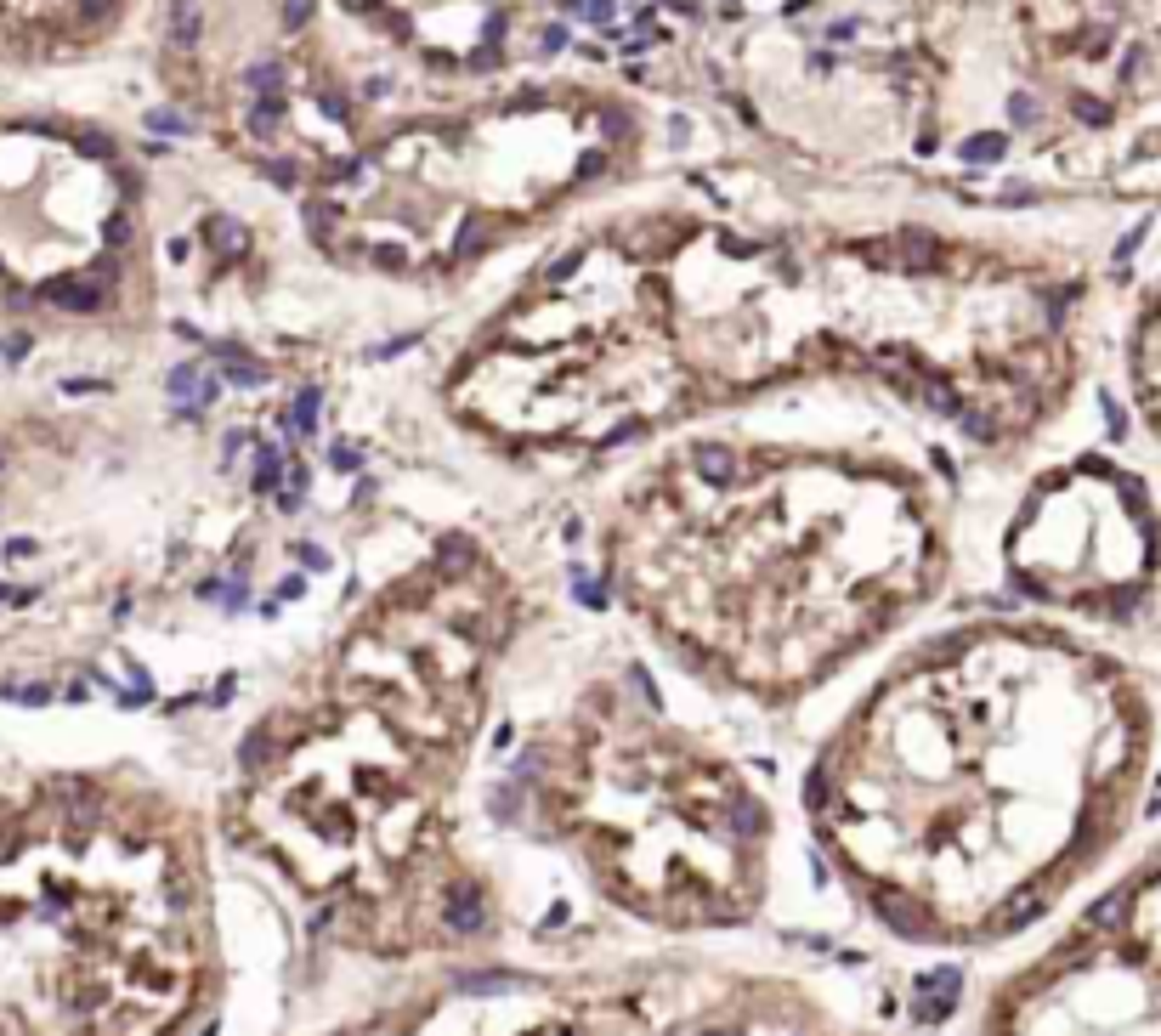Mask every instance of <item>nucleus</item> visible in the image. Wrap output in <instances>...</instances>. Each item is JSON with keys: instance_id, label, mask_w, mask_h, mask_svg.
Returning <instances> with one entry per match:
<instances>
[{"instance_id": "f257e3e1", "label": "nucleus", "mask_w": 1161, "mask_h": 1036, "mask_svg": "<svg viewBox=\"0 0 1161 1036\" xmlns=\"http://www.w3.org/2000/svg\"><path fill=\"white\" fill-rule=\"evenodd\" d=\"M91 0H0V51H23L62 29H91Z\"/></svg>"}, {"instance_id": "f03ea898", "label": "nucleus", "mask_w": 1161, "mask_h": 1036, "mask_svg": "<svg viewBox=\"0 0 1161 1036\" xmlns=\"http://www.w3.org/2000/svg\"><path fill=\"white\" fill-rule=\"evenodd\" d=\"M442 918H448L454 935H482V929H488V906H482V890H476V883H448Z\"/></svg>"}, {"instance_id": "423d86ee", "label": "nucleus", "mask_w": 1161, "mask_h": 1036, "mask_svg": "<svg viewBox=\"0 0 1161 1036\" xmlns=\"http://www.w3.org/2000/svg\"><path fill=\"white\" fill-rule=\"evenodd\" d=\"M1043 906H1048L1043 890H1020L1015 901H1008V912H1003V935H1015V929H1025L1031 918H1043Z\"/></svg>"}, {"instance_id": "9b49d317", "label": "nucleus", "mask_w": 1161, "mask_h": 1036, "mask_svg": "<svg viewBox=\"0 0 1161 1036\" xmlns=\"http://www.w3.org/2000/svg\"><path fill=\"white\" fill-rule=\"evenodd\" d=\"M1138 374H1145V397L1161 408V334L1145 341V357H1138Z\"/></svg>"}, {"instance_id": "393cba45", "label": "nucleus", "mask_w": 1161, "mask_h": 1036, "mask_svg": "<svg viewBox=\"0 0 1161 1036\" xmlns=\"http://www.w3.org/2000/svg\"><path fill=\"white\" fill-rule=\"evenodd\" d=\"M1008 108H1015V125H1031V97H1025V91L1008 102Z\"/></svg>"}, {"instance_id": "4468645a", "label": "nucleus", "mask_w": 1161, "mask_h": 1036, "mask_svg": "<svg viewBox=\"0 0 1161 1036\" xmlns=\"http://www.w3.org/2000/svg\"><path fill=\"white\" fill-rule=\"evenodd\" d=\"M731 827L743 833V838H754L759 827H765V816H759V805H754V798H736V805H731Z\"/></svg>"}, {"instance_id": "a211bd4d", "label": "nucleus", "mask_w": 1161, "mask_h": 1036, "mask_svg": "<svg viewBox=\"0 0 1161 1036\" xmlns=\"http://www.w3.org/2000/svg\"><path fill=\"white\" fill-rule=\"evenodd\" d=\"M952 1003H958V997H918L913 1013H918V1025H941L946 1013H952Z\"/></svg>"}, {"instance_id": "bb28decb", "label": "nucleus", "mask_w": 1161, "mask_h": 1036, "mask_svg": "<svg viewBox=\"0 0 1161 1036\" xmlns=\"http://www.w3.org/2000/svg\"><path fill=\"white\" fill-rule=\"evenodd\" d=\"M346 6H351V12H369V17H379V12H386L379 0H346Z\"/></svg>"}, {"instance_id": "ddd939ff", "label": "nucleus", "mask_w": 1161, "mask_h": 1036, "mask_svg": "<svg viewBox=\"0 0 1161 1036\" xmlns=\"http://www.w3.org/2000/svg\"><path fill=\"white\" fill-rule=\"evenodd\" d=\"M199 379H204V369H199V363H182V369H171V397H193V403H199V391H204Z\"/></svg>"}, {"instance_id": "6e6552de", "label": "nucleus", "mask_w": 1161, "mask_h": 1036, "mask_svg": "<svg viewBox=\"0 0 1161 1036\" xmlns=\"http://www.w3.org/2000/svg\"><path fill=\"white\" fill-rule=\"evenodd\" d=\"M913 991H918V997H958L963 975H958V968H923V975L913 980Z\"/></svg>"}, {"instance_id": "dca6fc26", "label": "nucleus", "mask_w": 1161, "mask_h": 1036, "mask_svg": "<svg viewBox=\"0 0 1161 1036\" xmlns=\"http://www.w3.org/2000/svg\"><path fill=\"white\" fill-rule=\"evenodd\" d=\"M278 119H284V102H278V97H261L256 108H249V131L261 136V131H272V125H278Z\"/></svg>"}, {"instance_id": "20e7f679", "label": "nucleus", "mask_w": 1161, "mask_h": 1036, "mask_svg": "<svg viewBox=\"0 0 1161 1036\" xmlns=\"http://www.w3.org/2000/svg\"><path fill=\"white\" fill-rule=\"evenodd\" d=\"M1128 912H1133V890H1110L1105 901L1088 906V929L1093 935H1116V929H1128Z\"/></svg>"}, {"instance_id": "7ed1b4c3", "label": "nucleus", "mask_w": 1161, "mask_h": 1036, "mask_svg": "<svg viewBox=\"0 0 1161 1036\" xmlns=\"http://www.w3.org/2000/svg\"><path fill=\"white\" fill-rule=\"evenodd\" d=\"M873 906H878V918L895 929V935H906V940H918V935H929L923 929V912L906 895H895V890H873Z\"/></svg>"}, {"instance_id": "aec40b11", "label": "nucleus", "mask_w": 1161, "mask_h": 1036, "mask_svg": "<svg viewBox=\"0 0 1161 1036\" xmlns=\"http://www.w3.org/2000/svg\"><path fill=\"white\" fill-rule=\"evenodd\" d=\"M334 216H341V210H334V204H306V232H318V238H329Z\"/></svg>"}, {"instance_id": "4be33fe9", "label": "nucleus", "mask_w": 1161, "mask_h": 1036, "mask_svg": "<svg viewBox=\"0 0 1161 1036\" xmlns=\"http://www.w3.org/2000/svg\"><path fill=\"white\" fill-rule=\"evenodd\" d=\"M306 17H312V0H284V23L289 29H301Z\"/></svg>"}, {"instance_id": "2eb2a0df", "label": "nucleus", "mask_w": 1161, "mask_h": 1036, "mask_svg": "<svg viewBox=\"0 0 1161 1036\" xmlns=\"http://www.w3.org/2000/svg\"><path fill=\"white\" fill-rule=\"evenodd\" d=\"M963 159H969V164H991V159H1003V136H969V142H963Z\"/></svg>"}, {"instance_id": "cd10ccee", "label": "nucleus", "mask_w": 1161, "mask_h": 1036, "mask_svg": "<svg viewBox=\"0 0 1161 1036\" xmlns=\"http://www.w3.org/2000/svg\"><path fill=\"white\" fill-rule=\"evenodd\" d=\"M0 1036H23V1025H12V1020H0Z\"/></svg>"}, {"instance_id": "f8f14e48", "label": "nucleus", "mask_w": 1161, "mask_h": 1036, "mask_svg": "<svg viewBox=\"0 0 1161 1036\" xmlns=\"http://www.w3.org/2000/svg\"><path fill=\"white\" fill-rule=\"evenodd\" d=\"M171 17H176V23H171V40H176V46H193V40H199V0H176Z\"/></svg>"}, {"instance_id": "6ab92c4d", "label": "nucleus", "mask_w": 1161, "mask_h": 1036, "mask_svg": "<svg viewBox=\"0 0 1161 1036\" xmlns=\"http://www.w3.org/2000/svg\"><path fill=\"white\" fill-rule=\"evenodd\" d=\"M244 79H249L256 91H272V97H278V86H284V69H278V62H256V69H249Z\"/></svg>"}, {"instance_id": "5701e85b", "label": "nucleus", "mask_w": 1161, "mask_h": 1036, "mask_svg": "<svg viewBox=\"0 0 1161 1036\" xmlns=\"http://www.w3.org/2000/svg\"><path fill=\"white\" fill-rule=\"evenodd\" d=\"M493 816H499V821H516V788H499V798H493Z\"/></svg>"}, {"instance_id": "9d476101", "label": "nucleus", "mask_w": 1161, "mask_h": 1036, "mask_svg": "<svg viewBox=\"0 0 1161 1036\" xmlns=\"http://www.w3.org/2000/svg\"><path fill=\"white\" fill-rule=\"evenodd\" d=\"M521 980H510V975H459L454 980V991H471V997H504V991H516Z\"/></svg>"}, {"instance_id": "f3484780", "label": "nucleus", "mask_w": 1161, "mask_h": 1036, "mask_svg": "<svg viewBox=\"0 0 1161 1036\" xmlns=\"http://www.w3.org/2000/svg\"><path fill=\"white\" fill-rule=\"evenodd\" d=\"M204 232H210V238H216V244H227V249H232V256H239V249L249 244V232H244L239 221H221V216H216V221H210Z\"/></svg>"}, {"instance_id": "a878e982", "label": "nucleus", "mask_w": 1161, "mask_h": 1036, "mask_svg": "<svg viewBox=\"0 0 1161 1036\" xmlns=\"http://www.w3.org/2000/svg\"><path fill=\"white\" fill-rule=\"evenodd\" d=\"M301 561H306V566H312V573H318V566H323V561H329V555H323V549H312V544H301Z\"/></svg>"}, {"instance_id": "412c9836", "label": "nucleus", "mask_w": 1161, "mask_h": 1036, "mask_svg": "<svg viewBox=\"0 0 1161 1036\" xmlns=\"http://www.w3.org/2000/svg\"><path fill=\"white\" fill-rule=\"evenodd\" d=\"M828 798H833V793H828V770H810V776H805V805L821 810Z\"/></svg>"}, {"instance_id": "39448f33", "label": "nucleus", "mask_w": 1161, "mask_h": 1036, "mask_svg": "<svg viewBox=\"0 0 1161 1036\" xmlns=\"http://www.w3.org/2000/svg\"><path fill=\"white\" fill-rule=\"evenodd\" d=\"M691 464H697V476H708V481H731L736 476V453L726 448V442H691Z\"/></svg>"}, {"instance_id": "c85d7f7f", "label": "nucleus", "mask_w": 1161, "mask_h": 1036, "mask_svg": "<svg viewBox=\"0 0 1161 1036\" xmlns=\"http://www.w3.org/2000/svg\"><path fill=\"white\" fill-rule=\"evenodd\" d=\"M708 1036H743V1031H708Z\"/></svg>"}, {"instance_id": "1a4fd4ad", "label": "nucleus", "mask_w": 1161, "mask_h": 1036, "mask_svg": "<svg viewBox=\"0 0 1161 1036\" xmlns=\"http://www.w3.org/2000/svg\"><path fill=\"white\" fill-rule=\"evenodd\" d=\"M284 476H289V471H284V453H278V448H261V453H256V476H249V481H256V493H278Z\"/></svg>"}, {"instance_id": "0eeeda50", "label": "nucleus", "mask_w": 1161, "mask_h": 1036, "mask_svg": "<svg viewBox=\"0 0 1161 1036\" xmlns=\"http://www.w3.org/2000/svg\"><path fill=\"white\" fill-rule=\"evenodd\" d=\"M318 408H323V391L306 386L301 397H295V408H289V436H312V425H318Z\"/></svg>"}, {"instance_id": "b1692460", "label": "nucleus", "mask_w": 1161, "mask_h": 1036, "mask_svg": "<svg viewBox=\"0 0 1161 1036\" xmlns=\"http://www.w3.org/2000/svg\"><path fill=\"white\" fill-rule=\"evenodd\" d=\"M267 176L278 182V187H295V164H289V159H272V164H267Z\"/></svg>"}]
</instances>
